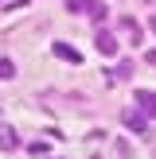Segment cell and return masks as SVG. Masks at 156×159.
I'll return each instance as SVG.
<instances>
[{"mask_svg":"<svg viewBox=\"0 0 156 159\" xmlns=\"http://www.w3.org/2000/svg\"><path fill=\"white\" fill-rule=\"evenodd\" d=\"M94 43H98V51L105 54V58H113V54H117V35H113V31L98 27V35H94Z\"/></svg>","mask_w":156,"mask_h":159,"instance_id":"7a4b0ae2","label":"cell"},{"mask_svg":"<svg viewBox=\"0 0 156 159\" xmlns=\"http://www.w3.org/2000/svg\"><path fill=\"white\" fill-rule=\"evenodd\" d=\"M144 58H148V62H152V66H156V51H148V54H144Z\"/></svg>","mask_w":156,"mask_h":159,"instance_id":"9c48e42d","label":"cell"},{"mask_svg":"<svg viewBox=\"0 0 156 159\" xmlns=\"http://www.w3.org/2000/svg\"><path fill=\"white\" fill-rule=\"evenodd\" d=\"M129 74H133V66H129V62H121L117 70H109V74H105V82H117V78H129Z\"/></svg>","mask_w":156,"mask_h":159,"instance_id":"52a82bcc","label":"cell"},{"mask_svg":"<svg viewBox=\"0 0 156 159\" xmlns=\"http://www.w3.org/2000/svg\"><path fill=\"white\" fill-rule=\"evenodd\" d=\"M137 105H140V113L156 116V93L152 89H137Z\"/></svg>","mask_w":156,"mask_h":159,"instance_id":"5b68a950","label":"cell"},{"mask_svg":"<svg viewBox=\"0 0 156 159\" xmlns=\"http://www.w3.org/2000/svg\"><path fill=\"white\" fill-rule=\"evenodd\" d=\"M0 78H16V62L12 58H0Z\"/></svg>","mask_w":156,"mask_h":159,"instance_id":"ba28073f","label":"cell"},{"mask_svg":"<svg viewBox=\"0 0 156 159\" xmlns=\"http://www.w3.org/2000/svg\"><path fill=\"white\" fill-rule=\"evenodd\" d=\"M51 51H55V58H62V62H74V66H82V51H74L70 43H51Z\"/></svg>","mask_w":156,"mask_h":159,"instance_id":"3957f363","label":"cell"},{"mask_svg":"<svg viewBox=\"0 0 156 159\" xmlns=\"http://www.w3.org/2000/svg\"><path fill=\"white\" fill-rule=\"evenodd\" d=\"M152 31H156V20H152Z\"/></svg>","mask_w":156,"mask_h":159,"instance_id":"30bf717a","label":"cell"},{"mask_svg":"<svg viewBox=\"0 0 156 159\" xmlns=\"http://www.w3.org/2000/svg\"><path fill=\"white\" fill-rule=\"evenodd\" d=\"M66 8H70V12H82V16H90V20H98V23L109 16V8L101 4V0H66Z\"/></svg>","mask_w":156,"mask_h":159,"instance_id":"6da1fadb","label":"cell"},{"mask_svg":"<svg viewBox=\"0 0 156 159\" xmlns=\"http://www.w3.org/2000/svg\"><path fill=\"white\" fill-rule=\"evenodd\" d=\"M121 120H125V128H129V132H140V136L148 132V120H144L140 113H121Z\"/></svg>","mask_w":156,"mask_h":159,"instance_id":"277c9868","label":"cell"},{"mask_svg":"<svg viewBox=\"0 0 156 159\" xmlns=\"http://www.w3.org/2000/svg\"><path fill=\"white\" fill-rule=\"evenodd\" d=\"M0 148H4V152H12V148H20V136H16L12 128H0Z\"/></svg>","mask_w":156,"mask_h":159,"instance_id":"8992f818","label":"cell"}]
</instances>
